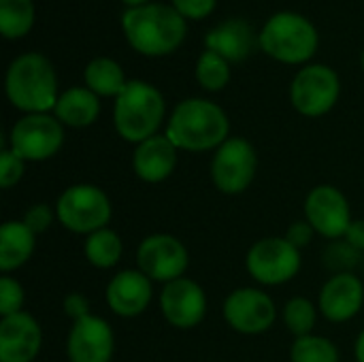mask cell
<instances>
[{
	"mask_svg": "<svg viewBox=\"0 0 364 362\" xmlns=\"http://www.w3.org/2000/svg\"><path fill=\"white\" fill-rule=\"evenodd\" d=\"M128 43L145 55H166L186 38V17L166 4H143L128 9L122 17Z\"/></svg>",
	"mask_w": 364,
	"mask_h": 362,
	"instance_id": "obj_1",
	"label": "cell"
},
{
	"mask_svg": "<svg viewBox=\"0 0 364 362\" xmlns=\"http://www.w3.org/2000/svg\"><path fill=\"white\" fill-rule=\"evenodd\" d=\"M228 134V117L226 113L200 98H190L183 100L175 107L166 137L173 141L177 149H188V151H205L211 147H218L226 143Z\"/></svg>",
	"mask_w": 364,
	"mask_h": 362,
	"instance_id": "obj_2",
	"label": "cell"
},
{
	"mask_svg": "<svg viewBox=\"0 0 364 362\" xmlns=\"http://www.w3.org/2000/svg\"><path fill=\"white\" fill-rule=\"evenodd\" d=\"M58 83L51 62L41 53H23L6 70L9 100L28 113H45L58 105Z\"/></svg>",
	"mask_w": 364,
	"mask_h": 362,
	"instance_id": "obj_3",
	"label": "cell"
},
{
	"mask_svg": "<svg viewBox=\"0 0 364 362\" xmlns=\"http://www.w3.org/2000/svg\"><path fill=\"white\" fill-rule=\"evenodd\" d=\"M164 117L162 94L145 81H128L115 98L113 122L117 132L130 143H143L158 130Z\"/></svg>",
	"mask_w": 364,
	"mask_h": 362,
	"instance_id": "obj_4",
	"label": "cell"
},
{
	"mask_svg": "<svg viewBox=\"0 0 364 362\" xmlns=\"http://www.w3.org/2000/svg\"><path fill=\"white\" fill-rule=\"evenodd\" d=\"M258 43L275 60L286 64H301L316 53L318 32L307 17L284 11L264 23Z\"/></svg>",
	"mask_w": 364,
	"mask_h": 362,
	"instance_id": "obj_5",
	"label": "cell"
},
{
	"mask_svg": "<svg viewBox=\"0 0 364 362\" xmlns=\"http://www.w3.org/2000/svg\"><path fill=\"white\" fill-rule=\"evenodd\" d=\"M58 220L73 233H96L111 218V205L96 186H73L58 201Z\"/></svg>",
	"mask_w": 364,
	"mask_h": 362,
	"instance_id": "obj_6",
	"label": "cell"
},
{
	"mask_svg": "<svg viewBox=\"0 0 364 362\" xmlns=\"http://www.w3.org/2000/svg\"><path fill=\"white\" fill-rule=\"evenodd\" d=\"M339 77L333 68L322 64L305 66L292 81L290 98L299 113L318 117L328 113L339 98Z\"/></svg>",
	"mask_w": 364,
	"mask_h": 362,
	"instance_id": "obj_7",
	"label": "cell"
},
{
	"mask_svg": "<svg viewBox=\"0 0 364 362\" xmlns=\"http://www.w3.org/2000/svg\"><path fill=\"white\" fill-rule=\"evenodd\" d=\"M301 269L299 250L288 239H262L247 254V271L260 284H284Z\"/></svg>",
	"mask_w": 364,
	"mask_h": 362,
	"instance_id": "obj_8",
	"label": "cell"
},
{
	"mask_svg": "<svg viewBox=\"0 0 364 362\" xmlns=\"http://www.w3.org/2000/svg\"><path fill=\"white\" fill-rule=\"evenodd\" d=\"M64 141V130L58 119L45 113L21 117L11 130V149L21 160L51 158Z\"/></svg>",
	"mask_w": 364,
	"mask_h": 362,
	"instance_id": "obj_9",
	"label": "cell"
},
{
	"mask_svg": "<svg viewBox=\"0 0 364 362\" xmlns=\"http://www.w3.org/2000/svg\"><path fill=\"white\" fill-rule=\"evenodd\" d=\"M211 175L224 194H239L243 192L254 175H256V151L245 139H228L220 145L213 164Z\"/></svg>",
	"mask_w": 364,
	"mask_h": 362,
	"instance_id": "obj_10",
	"label": "cell"
},
{
	"mask_svg": "<svg viewBox=\"0 0 364 362\" xmlns=\"http://www.w3.org/2000/svg\"><path fill=\"white\" fill-rule=\"evenodd\" d=\"M139 267L149 280L175 282L188 269V252L171 235H151L139 247Z\"/></svg>",
	"mask_w": 364,
	"mask_h": 362,
	"instance_id": "obj_11",
	"label": "cell"
},
{
	"mask_svg": "<svg viewBox=\"0 0 364 362\" xmlns=\"http://www.w3.org/2000/svg\"><path fill=\"white\" fill-rule=\"evenodd\" d=\"M307 222L320 235L328 239H337L348 233L350 220V205L346 196L333 186H318L305 201Z\"/></svg>",
	"mask_w": 364,
	"mask_h": 362,
	"instance_id": "obj_12",
	"label": "cell"
},
{
	"mask_svg": "<svg viewBox=\"0 0 364 362\" xmlns=\"http://www.w3.org/2000/svg\"><path fill=\"white\" fill-rule=\"evenodd\" d=\"M224 316L235 331L256 335L273 324L275 305L264 292L254 288H243V290H235L226 299Z\"/></svg>",
	"mask_w": 364,
	"mask_h": 362,
	"instance_id": "obj_13",
	"label": "cell"
},
{
	"mask_svg": "<svg viewBox=\"0 0 364 362\" xmlns=\"http://www.w3.org/2000/svg\"><path fill=\"white\" fill-rule=\"evenodd\" d=\"M160 305H162L164 318L173 326L192 329L205 318L207 299L198 284H194L192 280L179 277V280L166 284V288L162 290V297H160Z\"/></svg>",
	"mask_w": 364,
	"mask_h": 362,
	"instance_id": "obj_14",
	"label": "cell"
},
{
	"mask_svg": "<svg viewBox=\"0 0 364 362\" xmlns=\"http://www.w3.org/2000/svg\"><path fill=\"white\" fill-rule=\"evenodd\" d=\"M113 356V333L100 318L77 320L68 335L70 362H109Z\"/></svg>",
	"mask_w": 364,
	"mask_h": 362,
	"instance_id": "obj_15",
	"label": "cell"
},
{
	"mask_svg": "<svg viewBox=\"0 0 364 362\" xmlns=\"http://www.w3.org/2000/svg\"><path fill=\"white\" fill-rule=\"evenodd\" d=\"M41 348V329L23 312L0 322V362H32Z\"/></svg>",
	"mask_w": 364,
	"mask_h": 362,
	"instance_id": "obj_16",
	"label": "cell"
},
{
	"mask_svg": "<svg viewBox=\"0 0 364 362\" xmlns=\"http://www.w3.org/2000/svg\"><path fill=\"white\" fill-rule=\"evenodd\" d=\"M364 290L360 280L352 273H341L328 280L320 294V309L333 322H346L363 307Z\"/></svg>",
	"mask_w": 364,
	"mask_h": 362,
	"instance_id": "obj_17",
	"label": "cell"
},
{
	"mask_svg": "<svg viewBox=\"0 0 364 362\" xmlns=\"http://www.w3.org/2000/svg\"><path fill=\"white\" fill-rule=\"evenodd\" d=\"M109 307L119 316H139L151 301V284L145 273L122 271L107 288Z\"/></svg>",
	"mask_w": 364,
	"mask_h": 362,
	"instance_id": "obj_18",
	"label": "cell"
},
{
	"mask_svg": "<svg viewBox=\"0 0 364 362\" xmlns=\"http://www.w3.org/2000/svg\"><path fill=\"white\" fill-rule=\"evenodd\" d=\"M256 43L254 30L245 19H228L205 36L207 49L215 51L226 62H243L256 49Z\"/></svg>",
	"mask_w": 364,
	"mask_h": 362,
	"instance_id": "obj_19",
	"label": "cell"
},
{
	"mask_svg": "<svg viewBox=\"0 0 364 362\" xmlns=\"http://www.w3.org/2000/svg\"><path fill=\"white\" fill-rule=\"evenodd\" d=\"M177 162V147L168 137H149L147 141L139 143L134 151V171L145 181H162L166 179Z\"/></svg>",
	"mask_w": 364,
	"mask_h": 362,
	"instance_id": "obj_20",
	"label": "cell"
},
{
	"mask_svg": "<svg viewBox=\"0 0 364 362\" xmlns=\"http://www.w3.org/2000/svg\"><path fill=\"white\" fill-rule=\"evenodd\" d=\"M98 111H100L98 96L85 87L66 90L55 105V117L75 128L90 126L98 117Z\"/></svg>",
	"mask_w": 364,
	"mask_h": 362,
	"instance_id": "obj_21",
	"label": "cell"
},
{
	"mask_svg": "<svg viewBox=\"0 0 364 362\" xmlns=\"http://www.w3.org/2000/svg\"><path fill=\"white\" fill-rule=\"evenodd\" d=\"M34 252V233L23 222H6L0 228V269L21 267Z\"/></svg>",
	"mask_w": 364,
	"mask_h": 362,
	"instance_id": "obj_22",
	"label": "cell"
},
{
	"mask_svg": "<svg viewBox=\"0 0 364 362\" xmlns=\"http://www.w3.org/2000/svg\"><path fill=\"white\" fill-rule=\"evenodd\" d=\"M85 83L96 96H119L128 85L124 70L111 58H96L85 68Z\"/></svg>",
	"mask_w": 364,
	"mask_h": 362,
	"instance_id": "obj_23",
	"label": "cell"
},
{
	"mask_svg": "<svg viewBox=\"0 0 364 362\" xmlns=\"http://www.w3.org/2000/svg\"><path fill=\"white\" fill-rule=\"evenodd\" d=\"M34 23L32 0H0V32L6 38H19Z\"/></svg>",
	"mask_w": 364,
	"mask_h": 362,
	"instance_id": "obj_24",
	"label": "cell"
},
{
	"mask_svg": "<svg viewBox=\"0 0 364 362\" xmlns=\"http://www.w3.org/2000/svg\"><path fill=\"white\" fill-rule=\"evenodd\" d=\"M85 256L94 267L109 269L122 256V241L113 230L100 228L92 233L85 241Z\"/></svg>",
	"mask_w": 364,
	"mask_h": 362,
	"instance_id": "obj_25",
	"label": "cell"
},
{
	"mask_svg": "<svg viewBox=\"0 0 364 362\" xmlns=\"http://www.w3.org/2000/svg\"><path fill=\"white\" fill-rule=\"evenodd\" d=\"M196 79L198 83L205 87V90H211V92H218L222 90L228 79H230V68H228V62L218 55L215 51H205L200 58H198V64H196Z\"/></svg>",
	"mask_w": 364,
	"mask_h": 362,
	"instance_id": "obj_26",
	"label": "cell"
},
{
	"mask_svg": "<svg viewBox=\"0 0 364 362\" xmlns=\"http://www.w3.org/2000/svg\"><path fill=\"white\" fill-rule=\"evenodd\" d=\"M292 361L294 362H339L337 348L322 337H299L292 346Z\"/></svg>",
	"mask_w": 364,
	"mask_h": 362,
	"instance_id": "obj_27",
	"label": "cell"
},
{
	"mask_svg": "<svg viewBox=\"0 0 364 362\" xmlns=\"http://www.w3.org/2000/svg\"><path fill=\"white\" fill-rule=\"evenodd\" d=\"M284 320H286V326L296 337H307L309 331L316 324V309H314V305L307 299H292L286 305Z\"/></svg>",
	"mask_w": 364,
	"mask_h": 362,
	"instance_id": "obj_28",
	"label": "cell"
},
{
	"mask_svg": "<svg viewBox=\"0 0 364 362\" xmlns=\"http://www.w3.org/2000/svg\"><path fill=\"white\" fill-rule=\"evenodd\" d=\"M324 265L337 275L348 273L358 265V250L350 241H335L324 252Z\"/></svg>",
	"mask_w": 364,
	"mask_h": 362,
	"instance_id": "obj_29",
	"label": "cell"
},
{
	"mask_svg": "<svg viewBox=\"0 0 364 362\" xmlns=\"http://www.w3.org/2000/svg\"><path fill=\"white\" fill-rule=\"evenodd\" d=\"M21 303H23L21 286L11 277H2L0 280V314L4 318L13 316V314H19Z\"/></svg>",
	"mask_w": 364,
	"mask_h": 362,
	"instance_id": "obj_30",
	"label": "cell"
},
{
	"mask_svg": "<svg viewBox=\"0 0 364 362\" xmlns=\"http://www.w3.org/2000/svg\"><path fill=\"white\" fill-rule=\"evenodd\" d=\"M23 175V160L13 151V149H4L0 154V183L2 188H11L13 183H17Z\"/></svg>",
	"mask_w": 364,
	"mask_h": 362,
	"instance_id": "obj_31",
	"label": "cell"
},
{
	"mask_svg": "<svg viewBox=\"0 0 364 362\" xmlns=\"http://www.w3.org/2000/svg\"><path fill=\"white\" fill-rule=\"evenodd\" d=\"M173 6L190 19L207 17L215 9V0H173Z\"/></svg>",
	"mask_w": 364,
	"mask_h": 362,
	"instance_id": "obj_32",
	"label": "cell"
},
{
	"mask_svg": "<svg viewBox=\"0 0 364 362\" xmlns=\"http://www.w3.org/2000/svg\"><path fill=\"white\" fill-rule=\"evenodd\" d=\"M23 224H26L34 235H36V233H43V230L51 224V211H49V207H47V205H36V207H32V209L26 213Z\"/></svg>",
	"mask_w": 364,
	"mask_h": 362,
	"instance_id": "obj_33",
	"label": "cell"
},
{
	"mask_svg": "<svg viewBox=\"0 0 364 362\" xmlns=\"http://www.w3.org/2000/svg\"><path fill=\"white\" fill-rule=\"evenodd\" d=\"M311 233H314V226L309 222H296V224L290 226L286 239L299 250V247H303V245H307L311 241Z\"/></svg>",
	"mask_w": 364,
	"mask_h": 362,
	"instance_id": "obj_34",
	"label": "cell"
},
{
	"mask_svg": "<svg viewBox=\"0 0 364 362\" xmlns=\"http://www.w3.org/2000/svg\"><path fill=\"white\" fill-rule=\"evenodd\" d=\"M64 307H66V314L70 318H75V322L87 316V301L83 297H79V294H70L64 301Z\"/></svg>",
	"mask_w": 364,
	"mask_h": 362,
	"instance_id": "obj_35",
	"label": "cell"
},
{
	"mask_svg": "<svg viewBox=\"0 0 364 362\" xmlns=\"http://www.w3.org/2000/svg\"><path fill=\"white\" fill-rule=\"evenodd\" d=\"M346 237H348V241L358 250V252H363L364 250V222H352L350 224V228H348V233H346Z\"/></svg>",
	"mask_w": 364,
	"mask_h": 362,
	"instance_id": "obj_36",
	"label": "cell"
},
{
	"mask_svg": "<svg viewBox=\"0 0 364 362\" xmlns=\"http://www.w3.org/2000/svg\"><path fill=\"white\" fill-rule=\"evenodd\" d=\"M356 358H358V362H364V331L358 337V344H356Z\"/></svg>",
	"mask_w": 364,
	"mask_h": 362,
	"instance_id": "obj_37",
	"label": "cell"
},
{
	"mask_svg": "<svg viewBox=\"0 0 364 362\" xmlns=\"http://www.w3.org/2000/svg\"><path fill=\"white\" fill-rule=\"evenodd\" d=\"M130 9H134V6H143V4H147L149 0H124Z\"/></svg>",
	"mask_w": 364,
	"mask_h": 362,
	"instance_id": "obj_38",
	"label": "cell"
},
{
	"mask_svg": "<svg viewBox=\"0 0 364 362\" xmlns=\"http://www.w3.org/2000/svg\"><path fill=\"white\" fill-rule=\"evenodd\" d=\"M363 68H364V51H363Z\"/></svg>",
	"mask_w": 364,
	"mask_h": 362,
	"instance_id": "obj_39",
	"label": "cell"
}]
</instances>
